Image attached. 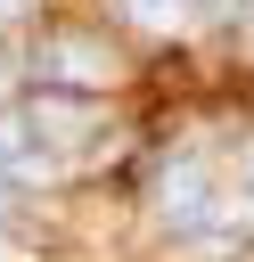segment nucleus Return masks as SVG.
<instances>
[{
    "mask_svg": "<svg viewBox=\"0 0 254 262\" xmlns=\"http://www.w3.org/2000/svg\"><path fill=\"white\" fill-rule=\"evenodd\" d=\"M33 74L49 90H107L115 82V57L90 33H49V41H33Z\"/></svg>",
    "mask_w": 254,
    "mask_h": 262,
    "instance_id": "nucleus-1",
    "label": "nucleus"
},
{
    "mask_svg": "<svg viewBox=\"0 0 254 262\" xmlns=\"http://www.w3.org/2000/svg\"><path fill=\"white\" fill-rule=\"evenodd\" d=\"M49 172H57V147L33 131V115H25V106H8V115H0V180H16V188H25V180H49Z\"/></svg>",
    "mask_w": 254,
    "mask_h": 262,
    "instance_id": "nucleus-2",
    "label": "nucleus"
},
{
    "mask_svg": "<svg viewBox=\"0 0 254 262\" xmlns=\"http://www.w3.org/2000/svg\"><path fill=\"white\" fill-rule=\"evenodd\" d=\"M25 115H33V131H41V139H49L57 156H66V147H74L82 131H98V106H90L82 90H49V98H33Z\"/></svg>",
    "mask_w": 254,
    "mask_h": 262,
    "instance_id": "nucleus-3",
    "label": "nucleus"
},
{
    "mask_svg": "<svg viewBox=\"0 0 254 262\" xmlns=\"http://www.w3.org/2000/svg\"><path fill=\"white\" fill-rule=\"evenodd\" d=\"M131 25H147V33H180L188 16H197V0H115Z\"/></svg>",
    "mask_w": 254,
    "mask_h": 262,
    "instance_id": "nucleus-4",
    "label": "nucleus"
},
{
    "mask_svg": "<svg viewBox=\"0 0 254 262\" xmlns=\"http://www.w3.org/2000/svg\"><path fill=\"white\" fill-rule=\"evenodd\" d=\"M197 16H213V25H246L254 0H197Z\"/></svg>",
    "mask_w": 254,
    "mask_h": 262,
    "instance_id": "nucleus-5",
    "label": "nucleus"
},
{
    "mask_svg": "<svg viewBox=\"0 0 254 262\" xmlns=\"http://www.w3.org/2000/svg\"><path fill=\"white\" fill-rule=\"evenodd\" d=\"M25 8H33V0H0V25H16V16H25Z\"/></svg>",
    "mask_w": 254,
    "mask_h": 262,
    "instance_id": "nucleus-6",
    "label": "nucleus"
},
{
    "mask_svg": "<svg viewBox=\"0 0 254 262\" xmlns=\"http://www.w3.org/2000/svg\"><path fill=\"white\" fill-rule=\"evenodd\" d=\"M238 188H254V147H246V172H238Z\"/></svg>",
    "mask_w": 254,
    "mask_h": 262,
    "instance_id": "nucleus-7",
    "label": "nucleus"
}]
</instances>
